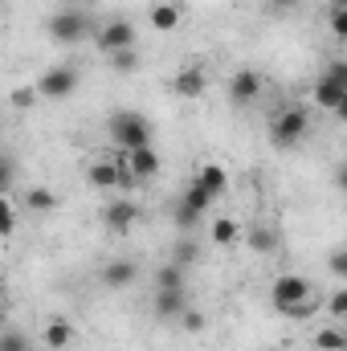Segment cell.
Instances as JSON below:
<instances>
[{
	"label": "cell",
	"mask_w": 347,
	"mask_h": 351,
	"mask_svg": "<svg viewBox=\"0 0 347 351\" xmlns=\"http://www.w3.org/2000/svg\"><path fill=\"white\" fill-rule=\"evenodd\" d=\"M335 8H347V0H335Z\"/></svg>",
	"instance_id": "74e56055"
},
{
	"label": "cell",
	"mask_w": 347,
	"mask_h": 351,
	"mask_svg": "<svg viewBox=\"0 0 347 351\" xmlns=\"http://www.w3.org/2000/svg\"><path fill=\"white\" fill-rule=\"evenodd\" d=\"M347 90L339 82H331V78H319L315 82V106H323V110H339V102H344Z\"/></svg>",
	"instance_id": "e0dca14e"
},
{
	"label": "cell",
	"mask_w": 347,
	"mask_h": 351,
	"mask_svg": "<svg viewBox=\"0 0 347 351\" xmlns=\"http://www.w3.org/2000/svg\"><path fill=\"white\" fill-rule=\"evenodd\" d=\"M323 78H331V82H339V86L347 90V62L339 58V62H331L327 70H323Z\"/></svg>",
	"instance_id": "f1b7e54d"
},
{
	"label": "cell",
	"mask_w": 347,
	"mask_h": 351,
	"mask_svg": "<svg viewBox=\"0 0 347 351\" xmlns=\"http://www.w3.org/2000/svg\"><path fill=\"white\" fill-rule=\"evenodd\" d=\"M152 25H156L160 33H172L176 25H180V8H176V4H156V8H152Z\"/></svg>",
	"instance_id": "44dd1931"
},
{
	"label": "cell",
	"mask_w": 347,
	"mask_h": 351,
	"mask_svg": "<svg viewBox=\"0 0 347 351\" xmlns=\"http://www.w3.org/2000/svg\"><path fill=\"white\" fill-rule=\"evenodd\" d=\"M213 241L217 245H237L241 241V229H237V221H229V217H221V221H213Z\"/></svg>",
	"instance_id": "d6986e66"
},
{
	"label": "cell",
	"mask_w": 347,
	"mask_h": 351,
	"mask_svg": "<svg viewBox=\"0 0 347 351\" xmlns=\"http://www.w3.org/2000/svg\"><path fill=\"white\" fill-rule=\"evenodd\" d=\"M327 311L339 315V319H347V290H335V294L327 298Z\"/></svg>",
	"instance_id": "4dcf8cb0"
},
{
	"label": "cell",
	"mask_w": 347,
	"mask_h": 351,
	"mask_svg": "<svg viewBox=\"0 0 347 351\" xmlns=\"http://www.w3.org/2000/svg\"><path fill=\"white\" fill-rule=\"evenodd\" d=\"M196 184L217 200V196H225V188H229V172H225L221 164H204V168L196 172Z\"/></svg>",
	"instance_id": "5bb4252c"
},
{
	"label": "cell",
	"mask_w": 347,
	"mask_h": 351,
	"mask_svg": "<svg viewBox=\"0 0 347 351\" xmlns=\"http://www.w3.org/2000/svg\"><path fill=\"white\" fill-rule=\"evenodd\" d=\"M180 323H184L188 331H204V315H200V311H192V306L180 315Z\"/></svg>",
	"instance_id": "1f68e13d"
},
{
	"label": "cell",
	"mask_w": 347,
	"mask_h": 351,
	"mask_svg": "<svg viewBox=\"0 0 347 351\" xmlns=\"http://www.w3.org/2000/svg\"><path fill=\"white\" fill-rule=\"evenodd\" d=\"M208 204H213V196L192 180V184H188V192H184V196H180V204H176V225H180V229H196Z\"/></svg>",
	"instance_id": "5b68a950"
},
{
	"label": "cell",
	"mask_w": 347,
	"mask_h": 351,
	"mask_svg": "<svg viewBox=\"0 0 347 351\" xmlns=\"http://www.w3.org/2000/svg\"><path fill=\"white\" fill-rule=\"evenodd\" d=\"M110 66H115L119 74H135V70H139V53H135V45H131V49L110 53Z\"/></svg>",
	"instance_id": "cb8c5ba5"
},
{
	"label": "cell",
	"mask_w": 347,
	"mask_h": 351,
	"mask_svg": "<svg viewBox=\"0 0 347 351\" xmlns=\"http://www.w3.org/2000/svg\"><path fill=\"white\" fill-rule=\"evenodd\" d=\"M335 114H339V123H347V94H344V102H339V110H335Z\"/></svg>",
	"instance_id": "8d00e7d4"
},
{
	"label": "cell",
	"mask_w": 347,
	"mask_h": 351,
	"mask_svg": "<svg viewBox=\"0 0 347 351\" xmlns=\"http://www.w3.org/2000/svg\"><path fill=\"white\" fill-rule=\"evenodd\" d=\"M45 33H49L58 45H78V41L90 37V16L78 12L74 4H70V8H58V12L45 21Z\"/></svg>",
	"instance_id": "7a4b0ae2"
},
{
	"label": "cell",
	"mask_w": 347,
	"mask_h": 351,
	"mask_svg": "<svg viewBox=\"0 0 347 351\" xmlns=\"http://www.w3.org/2000/svg\"><path fill=\"white\" fill-rule=\"evenodd\" d=\"M0 351H33V343H29L21 331H12V327H8V331L0 335Z\"/></svg>",
	"instance_id": "d4e9b609"
},
{
	"label": "cell",
	"mask_w": 347,
	"mask_h": 351,
	"mask_svg": "<svg viewBox=\"0 0 347 351\" xmlns=\"http://www.w3.org/2000/svg\"><path fill=\"white\" fill-rule=\"evenodd\" d=\"M298 4H302V0H270V8H274V12H294Z\"/></svg>",
	"instance_id": "836d02e7"
},
{
	"label": "cell",
	"mask_w": 347,
	"mask_h": 351,
	"mask_svg": "<svg viewBox=\"0 0 347 351\" xmlns=\"http://www.w3.org/2000/svg\"><path fill=\"white\" fill-rule=\"evenodd\" d=\"M229 98H233L237 106L258 102V98H261V74H258V70H237V74L229 78Z\"/></svg>",
	"instance_id": "ba28073f"
},
{
	"label": "cell",
	"mask_w": 347,
	"mask_h": 351,
	"mask_svg": "<svg viewBox=\"0 0 347 351\" xmlns=\"http://www.w3.org/2000/svg\"><path fill=\"white\" fill-rule=\"evenodd\" d=\"M41 339H45V348L49 351H66L70 343H74V327H70L66 319H53V323L41 331Z\"/></svg>",
	"instance_id": "2e32d148"
},
{
	"label": "cell",
	"mask_w": 347,
	"mask_h": 351,
	"mask_svg": "<svg viewBox=\"0 0 347 351\" xmlns=\"http://www.w3.org/2000/svg\"><path fill=\"white\" fill-rule=\"evenodd\" d=\"M307 131H311V114H307L302 106H286V110H278L274 123H270L274 147H294V143H302Z\"/></svg>",
	"instance_id": "3957f363"
},
{
	"label": "cell",
	"mask_w": 347,
	"mask_h": 351,
	"mask_svg": "<svg viewBox=\"0 0 347 351\" xmlns=\"http://www.w3.org/2000/svg\"><path fill=\"white\" fill-rule=\"evenodd\" d=\"M74 90H78V70L74 66H49L37 78V94L41 98H70Z\"/></svg>",
	"instance_id": "8992f818"
},
{
	"label": "cell",
	"mask_w": 347,
	"mask_h": 351,
	"mask_svg": "<svg viewBox=\"0 0 347 351\" xmlns=\"http://www.w3.org/2000/svg\"><path fill=\"white\" fill-rule=\"evenodd\" d=\"M62 4H66V8H70V4H74V0H62Z\"/></svg>",
	"instance_id": "f35d334b"
},
{
	"label": "cell",
	"mask_w": 347,
	"mask_h": 351,
	"mask_svg": "<svg viewBox=\"0 0 347 351\" xmlns=\"http://www.w3.org/2000/svg\"><path fill=\"white\" fill-rule=\"evenodd\" d=\"M102 217H106V229H110V233H131L139 208H135V200H115V204H106Z\"/></svg>",
	"instance_id": "30bf717a"
},
{
	"label": "cell",
	"mask_w": 347,
	"mask_h": 351,
	"mask_svg": "<svg viewBox=\"0 0 347 351\" xmlns=\"http://www.w3.org/2000/svg\"><path fill=\"white\" fill-rule=\"evenodd\" d=\"M123 180H127L123 164H94L90 168V184L94 188H123Z\"/></svg>",
	"instance_id": "9a60e30c"
},
{
	"label": "cell",
	"mask_w": 347,
	"mask_h": 351,
	"mask_svg": "<svg viewBox=\"0 0 347 351\" xmlns=\"http://www.w3.org/2000/svg\"><path fill=\"white\" fill-rule=\"evenodd\" d=\"M307 298H311V282L298 278V274H282V278L270 286V302H274L278 315H286L290 306H298V302H307Z\"/></svg>",
	"instance_id": "277c9868"
},
{
	"label": "cell",
	"mask_w": 347,
	"mask_h": 351,
	"mask_svg": "<svg viewBox=\"0 0 347 351\" xmlns=\"http://www.w3.org/2000/svg\"><path fill=\"white\" fill-rule=\"evenodd\" d=\"M110 143H119L123 152H139V147H152V123L139 114V110H115L110 123Z\"/></svg>",
	"instance_id": "6da1fadb"
},
{
	"label": "cell",
	"mask_w": 347,
	"mask_h": 351,
	"mask_svg": "<svg viewBox=\"0 0 347 351\" xmlns=\"http://www.w3.org/2000/svg\"><path fill=\"white\" fill-rule=\"evenodd\" d=\"M29 102H33V90H16L12 94V106H29Z\"/></svg>",
	"instance_id": "e575fe53"
},
{
	"label": "cell",
	"mask_w": 347,
	"mask_h": 351,
	"mask_svg": "<svg viewBox=\"0 0 347 351\" xmlns=\"http://www.w3.org/2000/svg\"><path fill=\"white\" fill-rule=\"evenodd\" d=\"M135 180H152V176L160 172V156L152 152V147H139V152H127V160H123Z\"/></svg>",
	"instance_id": "8fae6325"
},
{
	"label": "cell",
	"mask_w": 347,
	"mask_h": 351,
	"mask_svg": "<svg viewBox=\"0 0 347 351\" xmlns=\"http://www.w3.org/2000/svg\"><path fill=\"white\" fill-rule=\"evenodd\" d=\"M315 348H319V351H347V331L323 327V331L315 335Z\"/></svg>",
	"instance_id": "603a6c76"
},
{
	"label": "cell",
	"mask_w": 347,
	"mask_h": 351,
	"mask_svg": "<svg viewBox=\"0 0 347 351\" xmlns=\"http://www.w3.org/2000/svg\"><path fill=\"white\" fill-rule=\"evenodd\" d=\"M188 311L184 290H156V319H180Z\"/></svg>",
	"instance_id": "7c38bea8"
},
{
	"label": "cell",
	"mask_w": 347,
	"mask_h": 351,
	"mask_svg": "<svg viewBox=\"0 0 347 351\" xmlns=\"http://www.w3.org/2000/svg\"><path fill=\"white\" fill-rule=\"evenodd\" d=\"M246 245H250L254 254H274V245H278V233H274L270 225H254V229L246 233Z\"/></svg>",
	"instance_id": "ac0fdd59"
},
{
	"label": "cell",
	"mask_w": 347,
	"mask_h": 351,
	"mask_svg": "<svg viewBox=\"0 0 347 351\" xmlns=\"http://www.w3.org/2000/svg\"><path fill=\"white\" fill-rule=\"evenodd\" d=\"M25 204H29L33 213H53V208H58V196H53L49 188H29V192H25Z\"/></svg>",
	"instance_id": "ffe728a7"
},
{
	"label": "cell",
	"mask_w": 347,
	"mask_h": 351,
	"mask_svg": "<svg viewBox=\"0 0 347 351\" xmlns=\"http://www.w3.org/2000/svg\"><path fill=\"white\" fill-rule=\"evenodd\" d=\"M327 269H331L335 278H344V282H347V245H344V250H335V254L327 258Z\"/></svg>",
	"instance_id": "83f0119b"
},
{
	"label": "cell",
	"mask_w": 347,
	"mask_h": 351,
	"mask_svg": "<svg viewBox=\"0 0 347 351\" xmlns=\"http://www.w3.org/2000/svg\"><path fill=\"white\" fill-rule=\"evenodd\" d=\"M344 331H347V319H344Z\"/></svg>",
	"instance_id": "ab89813d"
},
{
	"label": "cell",
	"mask_w": 347,
	"mask_h": 351,
	"mask_svg": "<svg viewBox=\"0 0 347 351\" xmlns=\"http://www.w3.org/2000/svg\"><path fill=\"white\" fill-rule=\"evenodd\" d=\"M327 25H331V33H335L339 41H347V8H331Z\"/></svg>",
	"instance_id": "4316f807"
},
{
	"label": "cell",
	"mask_w": 347,
	"mask_h": 351,
	"mask_svg": "<svg viewBox=\"0 0 347 351\" xmlns=\"http://www.w3.org/2000/svg\"><path fill=\"white\" fill-rule=\"evenodd\" d=\"M196 258H200L196 241H176V254H172V262H176V265H192Z\"/></svg>",
	"instance_id": "484cf974"
},
{
	"label": "cell",
	"mask_w": 347,
	"mask_h": 351,
	"mask_svg": "<svg viewBox=\"0 0 347 351\" xmlns=\"http://www.w3.org/2000/svg\"><path fill=\"white\" fill-rule=\"evenodd\" d=\"M12 233H16V208L4 204V237H12Z\"/></svg>",
	"instance_id": "d6a6232c"
},
{
	"label": "cell",
	"mask_w": 347,
	"mask_h": 351,
	"mask_svg": "<svg viewBox=\"0 0 347 351\" xmlns=\"http://www.w3.org/2000/svg\"><path fill=\"white\" fill-rule=\"evenodd\" d=\"M315 311H319V302H315V298H307V302H298V306H290V311H286V319H311Z\"/></svg>",
	"instance_id": "f546056e"
},
{
	"label": "cell",
	"mask_w": 347,
	"mask_h": 351,
	"mask_svg": "<svg viewBox=\"0 0 347 351\" xmlns=\"http://www.w3.org/2000/svg\"><path fill=\"white\" fill-rule=\"evenodd\" d=\"M139 278V265L127 262V258H115V262L102 265V274H98V282L102 286H110V290H123V286H131Z\"/></svg>",
	"instance_id": "9c48e42d"
},
{
	"label": "cell",
	"mask_w": 347,
	"mask_h": 351,
	"mask_svg": "<svg viewBox=\"0 0 347 351\" xmlns=\"http://www.w3.org/2000/svg\"><path fill=\"white\" fill-rule=\"evenodd\" d=\"M94 41H98V49H102L106 58L119 53V49H131V45H135V25L123 21V16H115V21H106V25L94 33Z\"/></svg>",
	"instance_id": "52a82bcc"
},
{
	"label": "cell",
	"mask_w": 347,
	"mask_h": 351,
	"mask_svg": "<svg viewBox=\"0 0 347 351\" xmlns=\"http://www.w3.org/2000/svg\"><path fill=\"white\" fill-rule=\"evenodd\" d=\"M172 86H176L180 98H200V94H204V70H200V66H184V70L176 74Z\"/></svg>",
	"instance_id": "4fadbf2b"
},
{
	"label": "cell",
	"mask_w": 347,
	"mask_h": 351,
	"mask_svg": "<svg viewBox=\"0 0 347 351\" xmlns=\"http://www.w3.org/2000/svg\"><path fill=\"white\" fill-rule=\"evenodd\" d=\"M335 188H339V192H347V164H339V168H335Z\"/></svg>",
	"instance_id": "d590c367"
},
{
	"label": "cell",
	"mask_w": 347,
	"mask_h": 351,
	"mask_svg": "<svg viewBox=\"0 0 347 351\" xmlns=\"http://www.w3.org/2000/svg\"><path fill=\"white\" fill-rule=\"evenodd\" d=\"M156 290H184V265L168 262L156 274Z\"/></svg>",
	"instance_id": "7402d4cb"
}]
</instances>
